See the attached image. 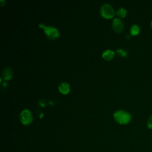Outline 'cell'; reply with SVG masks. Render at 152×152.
<instances>
[{"label": "cell", "instance_id": "obj_1", "mask_svg": "<svg viewBox=\"0 0 152 152\" xmlns=\"http://www.w3.org/2000/svg\"><path fill=\"white\" fill-rule=\"evenodd\" d=\"M115 120L119 124L125 125L129 122L131 116L129 113L124 110H118L113 113Z\"/></svg>", "mask_w": 152, "mask_h": 152}, {"label": "cell", "instance_id": "obj_2", "mask_svg": "<svg viewBox=\"0 0 152 152\" xmlns=\"http://www.w3.org/2000/svg\"><path fill=\"white\" fill-rule=\"evenodd\" d=\"M39 26L43 28L46 36L50 39H55L59 37V33L58 30L52 26H45L43 23H40Z\"/></svg>", "mask_w": 152, "mask_h": 152}, {"label": "cell", "instance_id": "obj_3", "mask_svg": "<svg viewBox=\"0 0 152 152\" xmlns=\"http://www.w3.org/2000/svg\"><path fill=\"white\" fill-rule=\"evenodd\" d=\"M100 14L106 18H110L113 17L115 11L112 5L108 3L103 4L100 9Z\"/></svg>", "mask_w": 152, "mask_h": 152}, {"label": "cell", "instance_id": "obj_4", "mask_svg": "<svg viewBox=\"0 0 152 152\" xmlns=\"http://www.w3.org/2000/svg\"><path fill=\"white\" fill-rule=\"evenodd\" d=\"M20 119L24 125H28L33 121V116L30 110L27 109H23L20 114Z\"/></svg>", "mask_w": 152, "mask_h": 152}, {"label": "cell", "instance_id": "obj_5", "mask_svg": "<svg viewBox=\"0 0 152 152\" xmlns=\"http://www.w3.org/2000/svg\"><path fill=\"white\" fill-rule=\"evenodd\" d=\"M124 23L119 18H115L112 21V28L118 33L121 32L124 29Z\"/></svg>", "mask_w": 152, "mask_h": 152}, {"label": "cell", "instance_id": "obj_6", "mask_svg": "<svg viewBox=\"0 0 152 152\" xmlns=\"http://www.w3.org/2000/svg\"><path fill=\"white\" fill-rule=\"evenodd\" d=\"M58 90L62 94H68L70 90L69 84L67 82H62L58 86Z\"/></svg>", "mask_w": 152, "mask_h": 152}, {"label": "cell", "instance_id": "obj_7", "mask_svg": "<svg viewBox=\"0 0 152 152\" xmlns=\"http://www.w3.org/2000/svg\"><path fill=\"white\" fill-rule=\"evenodd\" d=\"M12 75V70L10 67H6L4 69L2 72L1 78L4 79V81L10 80Z\"/></svg>", "mask_w": 152, "mask_h": 152}, {"label": "cell", "instance_id": "obj_8", "mask_svg": "<svg viewBox=\"0 0 152 152\" xmlns=\"http://www.w3.org/2000/svg\"><path fill=\"white\" fill-rule=\"evenodd\" d=\"M102 57L106 61L111 60L115 55V52L111 49H106L102 53Z\"/></svg>", "mask_w": 152, "mask_h": 152}, {"label": "cell", "instance_id": "obj_9", "mask_svg": "<svg viewBox=\"0 0 152 152\" xmlns=\"http://www.w3.org/2000/svg\"><path fill=\"white\" fill-rule=\"evenodd\" d=\"M140 31V27L137 24H133L130 28V33L132 36H136L139 34Z\"/></svg>", "mask_w": 152, "mask_h": 152}, {"label": "cell", "instance_id": "obj_10", "mask_svg": "<svg viewBox=\"0 0 152 152\" xmlns=\"http://www.w3.org/2000/svg\"><path fill=\"white\" fill-rule=\"evenodd\" d=\"M116 13L120 17H125L126 16V15L127 11H126L125 8H124L123 7H121V8H119L116 10Z\"/></svg>", "mask_w": 152, "mask_h": 152}, {"label": "cell", "instance_id": "obj_11", "mask_svg": "<svg viewBox=\"0 0 152 152\" xmlns=\"http://www.w3.org/2000/svg\"><path fill=\"white\" fill-rule=\"evenodd\" d=\"M116 52L121 57H125L127 55V52L123 49H116Z\"/></svg>", "mask_w": 152, "mask_h": 152}, {"label": "cell", "instance_id": "obj_12", "mask_svg": "<svg viewBox=\"0 0 152 152\" xmlns=\"http://www.w3.org/2000/svg\"><path fill=\"white\" fill-rule=\"evenodd\" d=\"M147 125L149 129H152V115L148 118L147 122Z\"/></svg>", "mask_w": 152, "mask_h": 152}, {"label": "cell", "instance_id": "obj_13", "mask_svg": "<svg viewBox=\"0 0 152 152\" xmlns=\"http://www.w3.org/2000/svg\"><path fill=\"white\" fill-rule=\"evenodd\" d=\"M7 86H8V83H7V81H4L3 83H2V86L3 87H6Z\"/></svg>", "mask_w": 152, "mask_h": 152}, {"label": "cell", "instance_id": "obj_14", "mask_svg": "<svg viewBox=\"0 0 152 152\" xmlns=\"http://www.w3.org/2000/svg\"><path fill=\"white\" fill-rule=\"evenodd\" d=\"M150 26H151V28H152V21H151V23H150Z\"/></svg>", "mask_w": 152, "mask_h": 152}]
</instances>
